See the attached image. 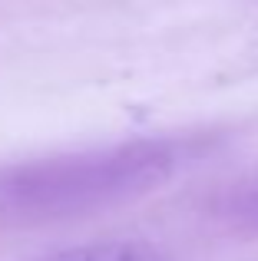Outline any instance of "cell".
Wrapping results in <instances>:
<instances>
[{
    "instance_id": "cell-1",
    "label": "cell",
    "mask_w": 258,
    "mask_h": 261,
    "mask_svg": "<svg viewBox=\"0 0 258 261\" xmlns=\"http://www.w3.org/2000/svg\"><path fill=\"white\" fill-rule=\"evenodd\" d=\"M195 155L186 139H129L0 169V212L27 222L93 215L142 198Z\"/></svg>"
},
{
    "instance_id": "cell-2",
    "label": "cell",
    "mask_w": 258,
    "mask_h": 261,
    "mask_svg": "<svg viewBox=\"0 0 258 261\" xmlns=\"http://www.w3.org/2000/svg\"><path fill=\"white\" fill-rule=\"evenodd\" d=\"M27 261H172L162 245L149 238H90L63 248H50Z\"/></svg>"
},
{
    "instance_id": "cell-3",
    "label": "cell",
    "mask_w": 258,
    "mask_h": 261,
    "mask_svg": "<svg viewBox=\"0 0 258 261\" xmlns=\"http://www.w3.org/2000/svg\"><path fill=\"white\" fill-rule=\"evenodd\" d=\"M212 215L235 228H258V175L222 189L212 198Z\"/></svg>"
}]
</instances>
